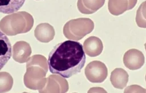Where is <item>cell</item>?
I'll use <instances>...</instances> for the list:
<instances>
[{
  "label": "cell",
  "instance_id": "obj_12",
  "mask_svg": "<svg viewBox=\"0 0 146 93\" xmlns=\"http://www.w3.org/2000/svg\"><path fill=\"white\" fill-rule=\"evenodd\" d=\"M11 55V43L6 34L0 31V70L10 59Z\"/></svg>",
  "mask_w": 146,
  "mask_h": 93
},
{
  "label": "cell",
  "instance_id": "obj_11",
  "mask_svg": "<svg viewBox=\"0 0 146 93\" xmlns=\"http://www.w3.org/2000/svg\"><path fill=\"white\" fill-rule=\"evenodd\" d=\"M83 47L85 53L91 57L99 55L103 49L102 41L95 36H92L86 39L84 42Z\"/></svg>",
  "mask_w": 146,
  "mask_h": 93
},
{
  "label": "cell",
  "instance_id": "obj_3",
  "mask_svg": "<svg viewBox=\"0 0 146 93\" xmlns=\"http://www.w3.org/2000/svg\"><path fill=\"white\" fill-rule=\"evenodd\" d=\"M34 25L33 16L26 11H18L4 17L0 21V30L13 36L29 32Z\"/></svg>",
  "mask_w": 146,
  "mask_h": 93
},
{
  "label": "cell",
  "instance_id": "obj_1",
  "mask_svg": "<svg viewBox=\"0 0 146 93\" xmlns=\"http://www.w3.org/2000/svg\"><path fill=\"white\" fill-rule=\"evenodd\" d=\"M86 62L82 45L78 41H66L56 45L50 51L47 63L50 71L64 78L80 72Z\"/></svg>",
  "mask_w": 146,
  "mask_h": 93
},
{
  "label": "cell",
  "instance_id": "obj_19",
  "mask_svg": "<svg viewBox=\"0 0 146 93\" xmlns=\"http://www.w3.org/2000/svg\"><path fill=\"white\" fill-rule=\"evenodd\" d=\"M144 47H145V50H146V43H145V45H144Z\"/></svg>",
  "mask_w": 146,
  "mask_h": 93
},
{
  "label": "cell",
  "instance_id": "obj_15",
  "mask_svg": "<svg viewBox=\"0 0 146 93\" xmlns=\"http://www.w3.org/2000/svg\"><path fill=\"white\" fill-rule=\"evenodd\" d=\"M25 0H0V13L12 14L20 9Z\"/></svg>",
  "mask_w": 146,
  "mask_h": 93
},
{
  "label": "cell",
  "instance_id": "obj_16",
  "mask_svg": "<svg viewBox=\"0 0 146 93\" xmlns=\"http://www.w3.org/2000/svg\"><path fill=\"white\" fill-rule=\"evenodd\" d=\"M13 85V79L7 72H0V92L9 91Z\"/></svg>",
  "mask_w": 146,
  "mask_h": 93
},
{
  "label": "cell",
  "instance_id": "obj_6",
  "mask_svg": "<svg viewBox=\"0 0 146 93\" xmlns=\"http://www.w3.org/2000/svg\"><path fill=\"white\" fill-rule=\"evenodd\" d=\"M68 84L64 78L56 75H50L46 83L39 92H66L68 90Z\"/></svg>",
  "mask_w": 146,
  "mask_h": 93
},
{
  "label": "cell",
  "instance_id": "obj_4",
  "mask_svg": "<svg viewBox=\"0 0 146 93\" xmlns=\"http://www.w3.org/2000/svg\"><path fill=\"white\" fill-rule=\"evenodd\" d=\"M94 23L90 18H79L71 19L64 25L63 31L66 38L79 41L92 32Z\"/></svg>",
  "mask_w": 146,
  "mask_h": 93
},
{
  "label": "cell",
  "instance_id": "obj_13",
  "mask_svg": "<svg viewBox=\"0 0 146 93\" xmlns=\"http://www.w3.org/2000/svg\"><path fill=\"white\" fill-rule=\"evenodd\" d=\"M104 2L105 0H78L77 7L81 13L90 14L100 9Z\"/></svg>",
  "mask_w": 146,
  "mask_h": 93
},
{
  "label": "cell",
  "instance_id": "obj_8",
  "mask_svg": "<svg viewBox=\"0 0 146 93\" xmlns=\"http://www.w3.org/2000/svg\"><path fill=\"white\" fill-rule=\"evenodd\" d=\"M31 48L30 45L25 41H18L13 47V58L20 63L27 62L30 59Z\"/></svg>",
  "mask_w": 146,
  "mask_h": 93
},
{
  "label": "cell",
  "instance_id": "obj_14",
  "mask_svg": "<svg viewBox=\"0 0 146 93\" xmlns=\"http://www.w3.org/2000/svg\"><path fill=\"white\" fill-rule=\"evenodd\" d=\"M128 77L129 75L125 70L121 68H116L112 71L110 80L114 87L123 89L128 82Z\"/></svg>",
  "mask_w": 146,
  "mask_h": 93
},
{
  "label": "cell",
  "instance_id": "obj_5",
  "mask_svg": "<svg viewBox=\"0 0 146 93\" xmlns=\"http://www.w3.org/2000/svg\"><path fill=\"white\" fill-rule=\"evenodd\" d=\"M84 72L87 79L92 83H102L108 75L106 66L99 60L90 62L86 66Z\"/></svg>",
  "mask_w": 146,
  "mask_h": 93
},
{
  "label": "cell",
  "instance_id": "obj_9",
  "mask_svg": "<svg viewBox=\"0 0 146 93\" xmlns=\"http://www.w3.org/2000/svg\"><path fill=\"white\" fill-rule=\"evenodd\" d=\"M137 0H108V9L114 15H119L125 11L133 9Z\"/></svg>",
  "mask_w": 146,
  "mask_h": 93
},
{
  "label": "cell",
  "instance_id": "obj_7",
  "mask_svg": "<svg viewBox=\"0 0 146 93\" xmlns=\"http://www.w3.org/2000/svg\"><path fill=\"white\" fill-rule=\"evenodd\" d=\"M144 61L145 58L143 52L135 48L128 50L123 56L125 66L131 70L140 68L143 66Z\"/></svg>",
  "mask_w": 146,
  "mask_h": 93
},
{
  "label": "cell",
  "instance_id": "obj_2",
  "mask_svg": "<svg viewBox=\"0 0 146 93\" xmlns=\"http://www.w3.org/2000/svg\"><path fill=\"white\" fill-rule=\"evenodd\" d=\"M48 63L46 58L41 55L31 57L26 63V72L24 75V83L31 90H41L44 87L48 71Z\"/></svg>",
  "mask_w": 146,
  "mask_h": 93
},
{
  "label": "cell",
  "instance_id": "obj_18",
  "mask_svg": "<svg viewBox=\"0 0 146 93\" xmlns=\"http://www.w3.org/2000/svg\"><path fill=\"white\" fill-rule=\"evenodd\" d=\"M146 92V90L141 88L139 86H136V85H133V86H130L128 87H127L125 90L124 92Z\"/></svg>",
  "mask_w": 146,
  "mask_h": 93
},
{
  "label": "cell",
  "instance_id": "obj_10",
  "mask_svg": "<svg viewBox=\"0 0 146 93\" xmlns=\"http://www.w3.org/2000/svg\"><path fill=\"white\" fill-rule=\"evenodd\" d=\"M54 27L48 23L39 24L34 30V35L38 41L43 43H48L52 41L55 36Z\"/></svg>",
  "mask_w": 146,
  "mask_h": 93
},
{
  "label": "cell",
  "instance_id": "obj_17",
  "mask_svg": "<svg viewBox=\"0 0 146 93\" xmlns=\"http://www.w3.org/2000/svg\"><path fill=\"white\" fill-rule=\"evenodd\" d=\"M136 22L139 27L146 28V1L140 5L137 10Z\"/></svg>",
  "mask_w": 146,
  "mask_h": 93
}]
</instances>
